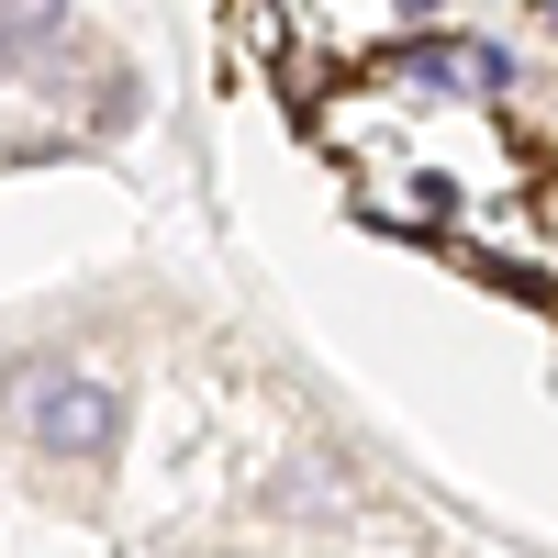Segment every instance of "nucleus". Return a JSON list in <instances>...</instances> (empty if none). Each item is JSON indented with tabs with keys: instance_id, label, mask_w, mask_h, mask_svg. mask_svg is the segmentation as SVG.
Masks as SVG:
<instances>
[{
	"instance_id": "nucleus-2",
	"label": "nucleus",
	"mask_w": 558,
	"mask_h": 558,
	"mask_svg": "<svg viewBox=\"0 0 558 558\" xmlns=\"http://www.w3.org/2000/svg\"><path fill=\"white\" fill-rule=\"evenodd\" d=\"M391 68L425 78V89H481V101H502V89H514V57H502V45H481V34H402Z\"/></svg>"
},
{
	"instance_id": "nucleus-3",
	"label": "nucleus",
	"mask_w": 558,
	"mask_h": 558,
	"mask_svg": "<svg viewBox=\"0 0 558 558\" xmlns=\"http://www.w3.org/2000/svg\"><path fill=\"white\" fill-rule=\"evenodd\" d=\"M45 34H57V0H0V78H12Z\"/></svg>"
},
{
	"instance_id": "nucleus-4",
	"label": "nucleus",
	"mask_w": 558,
	"mask_h": 558,
	"mask_svg": "<svg viewBox=\"0 0 558 558\" xmlns=\"http://www.w3.org/2000/svg\"><path fill=\"white\" fill-rule=\"evenodd\" d=\"M547 23H558V0H547Z\"/></svg>"
},
{
	"instance_id": "nucleus-1",
	"label": "nucleus",
	"mask_w": 558,
	"mask_h": 558,
	"mask_svg": "<svg viewBox=\"0 0 558 558\" xmlns=\"http://www.w3.org/2000/svg\"><path fill=\"white\" fill-rule=\"evenodd\" d=\"M0 402L23 413V436L45 458H68V470H89V458L123 447V391L89 380V368H57V357H23L12 380H0Z\"/></svg>"
}]
</instances>
